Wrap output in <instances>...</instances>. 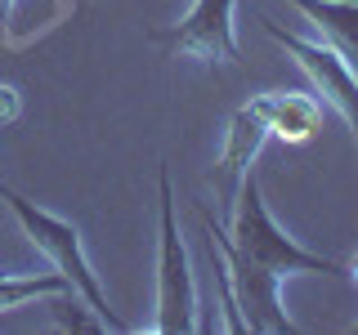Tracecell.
I'll return each mask as SVG.
<instances>
[{"mask_svg":"<svg viewBox=\"0 0 358 335\" xmlns=\"http://www.w3.org/2000/svg\"><path fill=\"white\" fill-rule=\"evenodd\" d=\"M264 31H268L278 45H282L291 59L300 63V72L309 76L313 94H318V103H327L336 117L350 126L354 143H358V76H354V67L345 63L341 54L331 50V45L305 40V36H296V31H282L273 18H264Z\"/></svg>","mask_w":358,"mask_h":335,"instance_id":"obj_6","label":"cell"},{"mask_svg":"<svg viewBox=\"0 0 358 335\" xmlns=\"http://www.w3.org/2000/svg\"><path fill=\"white\" fill-rule=\"evenodd\" d=\"M0 197L14 206V215H18V228H22V237H27L36 251L45 255V260L54 264V273H63L67 282H72V290L85 299L90 308L99 313V318L108 322L112 331H130L126 322L112 313L108 304V295H103V286H99V277H94V268H90L85 260V246H81V232H76V223L72 219H59V215H50V210H41L31 197H22L14 193V188H0Z\"/></svg>","mask_w":358,"mask_h":335,"instance_id":"obj_3","label":"cell"},{"mask_svg":"<svg viewBox=\"0 0 358 335\" xmlns=\"http://www.w3.org/2000/svg\"><path fill=\"white\" fill-rule=\"evenodd\" d=\"M345 268H350V282H358V255H354V260L345 264Z\"/></svg>","mask_w":358,"mask_h":335,"instance_id":"obj_13","label":"cell"},{"mask_svg":"<svg viewBox=\"0 0 358 335\" xmlns=\"http://www.w3.org/2000/svg\"><path fill=\"white\" fill-rule=\"evenodd\" d=\"M54 322H59L63 331H76V335H94V331H112L103 318H99L94 308L85 304L76 290H67V295H54Z\"/></svg>","mask_w":358,"mask_h":335,"instance_id":"obj_10","label":"cell"},{"mask_svg":"<svg viewBox=\"0 0 358 335\" xmlns=\"http://www.w3.org/2000/svg\"><path fill=\"white\" fill-rule=\"evenodd\" d=\"M201 228H206V241L220 251L224 277H229V286H233V299H238V313H242L246 331H255V335H296L300 327L282 308V277L260 268V264H251V260H242L206 206H201Z\"/></svg>","mask_w":358,"mask_h":335,"instance_id":"obj_4","label":"cell"},{"mask_svg":"<svg viewBox=\"0 0 358 335\" xmlns=\"http://www.w3.org/2000/svg\"><path fill=\"white\" fill-rule=\"evenodd\" d=\"M255 98H260V107L268 117V134H278V139H287V143H305L322 121L318 98H309V94L278 89V94H255Z\"/></svg>","mask_w":358,"mask_h":335,"instance_id":"obj_9","label":"cell"},{"mask_svg":"<svg viewBox=\"0 0 358 335\" xmlns=\"http://www.w3.org/2000/svg\"><path fill=\"white\" fill-rule=\"evenodd\" d=\"M229 219L233 223L224 228L229 246L242 255V260H251V264L268 268V273H278L282 282H287V277H300V273H313V277H350V268H345L341 260L313 255L296 237H287V228H278V219L268 215V206H264V193H260L255 170H246Z\"/></svg>","mask_w":358,"mask_h":335,"instance_id":"obj_1","label":"cell"},{"mask_svg":"<svg viewBox=\"0 0 358 335\" xmlns=\"http://www.w3.org/2000/svg\"><path fill=\"white\" fill-rule=\"evenodd\" d=\"M22 117V94L14 85H0V126H14Z\"/></svg>","mask_w":358,"mask_h":335,"instance_id":"obj_11","label":"cell"},{"mask_svg":"<svg viewBox=\"0 0 358 335\" xmlns=\"http://www.w3.org/2000/svg\"><path fill=\"white\" fill-rule=\"evenodd\" d=\"M157 219H162V246H157V318L152 331L157 335H193L201 331L197 318V282H193V264L184 251V232L175 219V188H171V170H157Z\"/></svg>","mask_w":358,"mask_h":335,"instance_id":"obj_2","label":"cell"},{"mask_svg":"<svg viewBox=\"0 0 358 335\" xmlns=\"http://www.w3.org/2000/svg\"><path fill=\"white\" fill-rule=\"evenodd\" d=\"M152 45L171 50L175 59H193L206 67H238L242 45H238V0H197L175 27L148 31Z\"/></svg>","mask_w":358,"mask_h":335,"instance_id":"obj_5","label":"cell"},{"mask_svg":"<svg viewBox=\"0 0 358 335\" xmlns=\"http://www.w3.org/2000/svg\"><path fill=\"white\" fill-rule=\"evenodd\" d=\"M350 331H354V335H358V322H354V327H350Z\"/></svg>","mask_w":358,"mask_h":335,"instance_id":"obj_14","label":"cell"},{"mask_svg":"<svg viewBox=\"0 0 358 335\" xmlns=\"http://www.w3.org/2000/svg\"><path fill=\"white\" fill-rule=\"evenodd\" d=\"M9 22H14V0H0V36L9 40Z\"/></svg>","mask_w":358,"mask_h":335,"instance_id":"obj_12","label":"cell"},{"mask_svg":"<svg viewBox=\"0 0 358 335\" xmlns=\"http://www.w3.org/2000/svg\"><path fill=\"white\" fill-rule=\"evenodd\" d=\"M264 139H268V117H264L260 98H251V103H242L238 112H233L229 130H224V148L215 156V174H210V179H215V193H220L224 215H233L238 188H242L246 170H251V161L260 156Z\"/></svg>","mask_w":358,"mask_h":335,"instance_id":"obj_7","label":"cell"},{"mask_svg":"<svg viewBox=\"0 0 358 335\" xmlns=\"http://www.w3.org/2000/svg\"><path fill=\"white\" fill-rule=\"evenodd\" d=\"M296 5L305 22L322 36V45H331L358 76V5L354 0H287Z\"/></svg>","mask_w":358,"mask_h":335,"instance_id":"obj_8","label":"cell"}]
</instances>
